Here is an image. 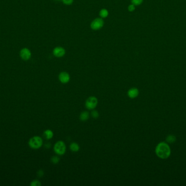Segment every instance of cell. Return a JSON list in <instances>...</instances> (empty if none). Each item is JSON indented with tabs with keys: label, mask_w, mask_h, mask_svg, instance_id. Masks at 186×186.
I'll use <instances>...</instances> for the list:
<instances>
[{
	"label": "cell",
	"mask_w": 186,
	"mask_h": 186,
	"mask_svg": "<svg viewBox=\"0 0 186 186\" xmlns=\"http://www.w3.org/2000/svg\"><path fill=\"white\" fill-rule=\"evenodd\" d=\"M104 25V21L103 19L101 18H96L94 20L91 24L90 27L92 30H99L103 28Z\"/></svg>",
	"instance_id": "cell-5"
},
{
	"label": "cell",
	"mask_w": 186,
	"mask_h": 186,
	"mask_svg": "<svg viewBox=\"0 0 186 186\" xmlns=\"http://www.w3.org/2000/svg\"><path fill=\"white\" fill-rule=\"evenodd\" d=\"M53 54L56 58H62L65 54V50L63 48L57 46L53 49Z\"/></svg>",
	"instance_id": "cell-8"
},
{
	"label": "cell",
	"mask_w": 186,
	"mask_h": 186,
	"mask_svg": "<svg viewBox=\"0 0 186 186\" xmlns=\"http://www.w3.org/2000/svg\"><path fill=\"white\" fill-rule=\"evenodd\" d=\"M44 174V173L43 170H39L37 172V176L39 177H43Z\"/></svg>",
	"instance_id": "cell-21"
},
{
	"label": "cell",
	"mask_w": 186,
	"mask_h": 186,
	"mask_svg": "<svg viewBox=\"0 0 186 186\" xmlns=\"http://www.w3.org/2000/svg\"><path fill=\"white\" fill-rule=\"evenodd\" d=\"M98 105V99L95 96L88 97L85 102V107L88 110H93L96 108Z\"/></svg>",
	"instance_id": "cell-4"
},
{
	"label": "cell",
	"mask_w": 186,
	"mask_h": 186,
	"mask_svg": "<svg viewBox=\"0 0 186 186\" xmlns=\"http://www.w3.org/2000/svg\"><path fill=\"white\" fill-rule=\"evenodd\" d=\"M60 161V158L57 156H53L51 158V162L53 164H57Z\"/></svg>",
	"instance_id": "cell-15"
},
{
	"label": "cell",
	"mask_w": 186,
	"mask_h": 186,
	"mask_svg": "<svg viewBox=\"0 0 186 186\" xmlns=\"http://www.w3.org/2000/svg\"><path fill=\"white\" fill-rule=\"evenodd\" d=\"M139 93V90L136 87L131 88L128 91V96L131 99H135L138 96Z\"/></svg>",
	"instance_id": "cell-9"
},
{
	"label": "cell",
	"mask_w": 186,
	"mask_h": 186,
	"mask_svg": "<svg viewBox=\"0 0 186 186\" xmlns=\"http://www.w3.org/2000/svg\"><path fill=\"white\" fill-rule=\"evenodd\" d=\"M30 185L31 186H40L41 185V183L40 182V181L38 180H34L32 181Z\"/></svg>",
	"instance_id": "cell-17"
},
{
	"label": "cell",
	"mask_w": 186,
	"mask_h": 186,
	"mask_svg": "<svg viewBox=\"0 0 186 186\" xmlns=\"http://www.w3.org/2000/svg\"><path fill=\"white\" fill-rule=\"evenodd\" d=\"M53 150L59 156L65 154L66 150V146L64 141L62 140L57 141L54 145Z\"/></svg>",
	"instance_id": "cell-3"
},
{
	"label": "cell",
	"mask_w": 186,
	"mask_h": 186,
	"mask_svg": "<svg viewBox=\"0 0 186 186\" xmlns=\"http://www.w3.org/2000/svg\"><path fill=\"white\" fill-rule=\"evenodd\" d=\"M143 0H131V2L135 6H139L141 5Z\"/></svg>",
	"instance_id": "cell-18"
},
{
	"label": "cell",
	"mask_w": 186,
	"mask_h": 186,
	"mask_svg": "<svg viewBox=\"0 0 186 186\" xmlns=\"http://www.w3.org/2000/svg\"><path fill=\"white\" fill-rule=\"evenodd\" d=\"M91 116H92L93 118L96 119L99 117V113H98L97 111L93 110V111L91 112Z\"/></svg>",
	"instance_id": "cell-16"
},
{
	"label": "cell",
	"mask_w": 186,
	"mask_h": 186,
	"mask_svg": "<svg viewBox=\"0 0 186 186\" xmlns=\"http://www.w3.org/2000/svg\"><path fill=\"white\" fill-rule=\"evenodd\" d=\"M155 152L159 158L166 159L170 156L171 151L169 145L166 143L162 142L157 145L156 148Z\"/></svg>",
	"instance_id": "cell-1"
},
{
	"label": "cell",
	"mask_w": 186,
	"mask_h": 186,
	"mask_svg": "<svg viewBox=\"0 0 186 186\" xmlns=\"http://www.w3.org/2000/svg\"><path fill=\"white\" fill-rule=\"evenodd\" d=\"M62 1L66 5H71L73 3L74 0H62Z\"/></svg>",
	"instance_id": "cell-19"
},
{
	"label": "cell",
	"mask_w": 186,
	"mask_h": 186,
	"mask_svg": "<svg viewBox=\"0 0 186 186\" xmlns=\"http://www.w3.org/2000/svg\"><path fill=\"white\" fill-rule=\"evenodd\" d=\"M32 56L31 52L27 48L22 49L20 52V56L21 59L24 61L29 60Z\"/></svg>",
	"instance_id": "cell-6"
},
{
	"label": "cell",
	"mask_w": 186,
	"mask_h": 186,
	"mask_svg": "<svg viewBox=\"0 0 186 186\" xmlns=\"http://www.w3.org/2000/svg\"><path fill=\"white\" fill-rule=\"evenodd\" d=\"M58 79L62 83H68L70 80V76L66 71H62L58 75Z\"/></svg>",
	"instance_id": "cell-7"
},
{
	"label": "cell",
	"mask_w": 186,
	"mask_h": 186,
	"mask_svg": "<svg viewBox=\"0 0 186 186\" xmlns=\"http://www.w3.org/2000/svg\"><path fill=\"white\" fill-rule=\"evenodd\" d=\"M43 140L39 136H34L31 138L28 141V145L33 149H39L43 146Z\"/></svg>",
	"instance_id": "cell-2"
},
{
	"label": "cell",
	"mask_w": 186,
	"mask_h": 186,
	"mask_svg": "<svg viewBox=\"0 0 186 186\" xmlns=\"http://www.w3.org/2000/svg\"><path fill=\"white\" fill-rule=\"evenodd\" d=\"M80 120L82 121L85 122L87 121L89 118V113L87 111H82L80 115Z\"/></svg>",
	"instance_id": "cell-10"
},
{
	"label": "cell",
	"mask_w": 186,
	"mask_h": 186,
	"mask_svg": "<svg viewBox=\"0 0 186 186\" xmlns=\"http://www.w3.org/2000/svg\"><path fill=\"white\" fill-rule=\"evenodd\" d=\"M44 136L47 140H50L54 136L53 132L51 129H46L44 132Z\"/></svg>",
	"instance_id": "cell-12"
},
{
	"label": "cell",
	"mask_w": 186,
	"mask_h": 186,
	"mask_svg": "<svg viewBox=\"0 0 186 186\" xmlns=\"http://www.w3.org/2000/svg\"><path fill=\"white\" fill-rule=\"evenodd\" d=\"M108 11L106 9H102L100 12H99V15L101 18H106L108 16Z\"/></svg>",
	"instance_id": "cell-13"
},
{
	"label": "cell",
	"mask_w": 186,
	"mask_h": 186,
	"mask_svg": "<svg viewBox=\"0 0 186 186\" xmlns=\"http://www.w3.org/2000/svg\"><path fill=\"white\" fill-rule=\"evenodd\" d=\"M135 6L134 5L132 4V5H130L128 7V10L129 12H133L135 10Z\"/></svg>",
	"instance_id": "cell-20"
},
{
	"label": "cell",
	"mask_w": 186,
	"mask_h": 186,
	"mask_svg": "<svg viewBox=\"0 0 186 186\" xmlns=\"http://www.w3.org/2000/svg\"><path fill=\"white\" fill-rule=\"evenodd\" d=\"M176 137L175 136H174V135H169L167 138V142L168 143H170V144L174 143L176 141Z\"/></svg>",
	"instance_id": "cell-14"
},
{
	"label": "cell",
	"mask_w": 186,
	"mask_h": 186,
	"mask_svg": "<svg viewBox=\"0 0 186 186\" xmlns=\"http://www.w3.org/2000/svg\"><path fill=\"white\" fill-rule=\"evenodd\" d=\"M69 148L72 152H77L79 151V150L80 149V146L77 142H73L71 143L70 145L69 146Z\"/></svg>",
	"instance_id": "cell-11"
}]
</instances>
